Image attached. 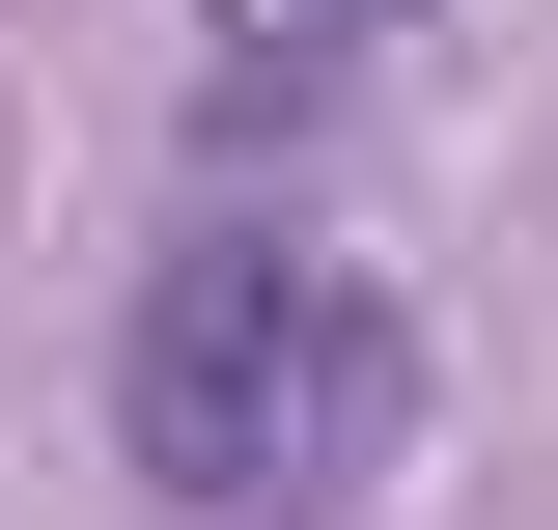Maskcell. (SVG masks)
Masks as SVG:
<instances>
[{"mask_svg": "<svg viewBox=\"0 0 558 530\" xmlns=\"http://www.w3.org/2000/svg\"><path fill=\"white\" fill-rule=\"evenodd\" d=\"M112 419H140V474H168L196 530H336L363 474L418 447V335H391L363 252L196 224V252L140 279V335H112Z\"/></svg>", "mask_w": 558, "mask_h": 530, "instance_id": "obj_1", "label": "cell"}]
</instances>
